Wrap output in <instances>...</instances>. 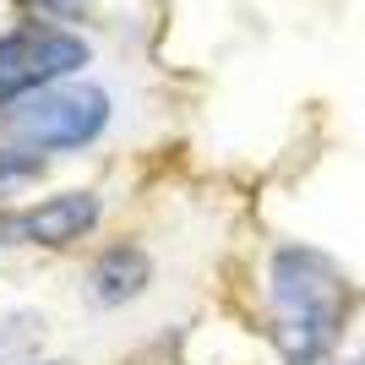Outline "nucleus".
<instances>
[{
    "instance_id": "1",
    "label": "nucleus",
    "mask_w": 365,
    "mask_h": 365,
    "mask_svg": "<svg viewBox=\"0 0 365 365\" xmlns=\"http://www.w3.org/2000/svg\"><path fill=\"white\" fill-rule=\"evenodd\" d=\"M273 344L284 365H327L354 317V284L317 245H278L267 257Z\"/></svg>"
},
{
    "instance_id": "2",
    "label": "nucleus",
    "mask_w": 365,
    "mask_h": 365,
    "mask_svg": "<svg viewBox=\"0 0 365 365\" xmlns=\"http://www.w3.org/2000/svg\"><path fill=\"white\" fill-rule=\"evenodd\" d=\"M109 93L93 82H55L0 104V148L6 153H76L104 137Z\"/></svg>"
},
{
    "instance_id": "3",
    "label": "nucleus",
    "mask_w": 365,
    "mask_h": 365,
    "mask_svg": "<svg viewBox=\"0 0 365 365\" xmlns=\"http://www.w3.org/2000/svg\"><path fill=\"white\" fill-rule=\"evenodd\" d=\"M82 66H88V38L71 28L28 22V28L0 33V104L38 88H55L61 76L82 71Z\"/></svg>"
},
{
    "instance_id": "4",
    "label": "nucleus",
    "mask_w": 365,
    "mask_h": 365,
    "mask_svg": "<svg viewBox=\"0 0 365 365\" xmlns=\"http://www.w3.org/2000/svg\"><path fill=\"white\" fill-rule=\"evenodd\" d=\"M104 218V202L93 191H55V197L33 202V207H16V213L0 218V235L16 245H44V251H61L71 240H88Z\"/></svg>"
},
{
    "instance_id": "5",
    "label": "nucleus",
    "mask_w": 365,
    "mask_h": 365,
    "mask_svg": "<svg viewBox=\"0 0 365 365\" xmlns=\"http://www.w3.org/2000/svg\"><path fill=\"white\" fill-rule=\"evenodd\" d=\"M148 284H153V262H148V251L131 245V240L104 245L88 267V294L98 305H131Z\"/></svg>"
},
{
    "instance_id": "6",
    "label": "nucleus",
    "mask_w": 365,
    "mask_h": 365,
    "mask_svg": "<svg viewBox=\"0 0 365 365\" xmlns=\"http://www.w3.org/2000/svg\"><path fill=\"white\" fill-rule=\"evenodd\" d=\"M38 317H0V365H33L38 354Z\"/></svg>"
},
{
    "instance_id": "7",
    "label": "nucleus",
    "mask_w": 365,
    "mask_h": 365,
    "mask_svg": "<svg viewBox=\"0 0 365 365\" xmlns=\"http://www.w3.org/2000/svg\"><path fill=\"white\" fill-rule=\"evenodd\" d=\"M38 6H76V0H38Z\"/></svg>"
},
{
    "instance_id": "8",
    "label": "nucleus",
    "mask_w": 365,
    "mask_h": 365,
    "mask_svg": "<svg viewBox=\"0 0 365 365\" xmlns=\"http://www.w3.org/2000/svg\"><path fill=\"white\" fill-rule=\"evenodd\" d=\"M33 365H66V360H33Z\"/></svg>"
},
{
    "instance_id": "9",
    "label": "nucleus",
    "mask_w": 365,
    "mask_h": 365,
    "mask_svg": "<svg viewBox=\"0 0 365 365\" xmlns=\"http://www.w3.org/2000/svg\"><path fill=\"white\" fill-rule=\"evenodd\" d=\"M360 365H365V360H360Z\"/></svg>"
}]
</instances>
